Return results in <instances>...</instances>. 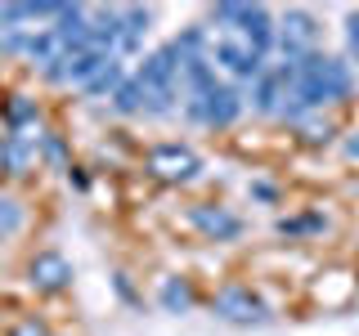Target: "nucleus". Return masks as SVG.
<instances>
[{
  "instance_id": "14",
  "label": "nucleus",
  "mask_w": 359,
  "mask_h": 336,
  "mask_svg": "<svg viewBox=\"0 0 359 336\" xmlns=\"http://www.w3.org/2000/svg\"><path fill=\"white\" fill-rule=\"evenodd\" d=\"M283 99H287V85H283V76H278L274 67H269L261 81L252 85V112H261V117H278Z\"/></svg>"
},
{
  "instance_id": "19",
  "label": "nucleus",
  "mask_w": 359,
  "mask_h": 336,
  "mask_svg": "<svg viewBox=\"0 0 359 336\" xmlns=\"http://www.w3.org/2000/svg\"><path fill=\"white\" fill-rule=\"evenodd\" d=\"M274 229H278V238H310V233L328 229V216H323V211H310V216H283Z\"/></svg>"
},
{
  "instance_id": "7",
  "label": "nucleus",
  "mask_w": 359,
  "mask_h": 336,
  "mask_svg": "<svg viewBox=\"0 0 359 336\" xmlns=\"http://www.w3.org/2000/svg\"><path fill=\"white\" fill-rule=\"evenodd\" d=\"M189 224H194L202 238H211V242H238L243 233H247V224L233 216V211L211 206V202H198V206H189Z\"/></svg>"
},
{
  "instance_id": "31",
  "label": "nucleus",
  "mask_w": 359,
  "mask_h": 336,
  "mask_svg": "<svg viewBox=\"0 0 359 336\" xmlns=\"http://www.w3.org/2000/svg\"><path fill=\"white\" fill-rule=\"evenodd\" d=\"M332 139V126H306V144H328Z\"/></svg>"
},
{
  "instance_id": "27",
  "label": "nucleus",
  "mask_w": 359,
  "mask_h": 336,
  "mask_svg": "<svg viewBox=\"0 0 359 336\" xmlns=\"http://www.w3.org/2000/svg\"><path fill=\"white\" fill-rule=\"evenodd\" d=\"M22 36H27L22 27H5V22H0V59H14V54H22Z\"/></svg>"
},
{
  "instance_id": "16",
  "label": "nucleus",
  "mask_w": 359,
  "mask_h": 336,
  "mask_svg": "<svg viewBox=\"0 0 359 336\" xmlns=\"http://www.w3.org/2000/svg\"><path fill=\"white\" fill-rule=\"evenodd\" d=\"M157 305L166 314H189L198 305V296H194V287H189L184 278H162V283H157Z\"/></svg>"
},
{
  "instance_id": "8",
  "label": "nucleus",
  "mask_w": 359,
  "mask_h": 336,
  "mask_svg": "<svg viewBox=\"0 0 359 336\" xmlns=\"http://www.w3.org/2000/svg\"><path fill=\"white\" fill-rule=\"evenodd\" d=\"M54 41H59L63 54H81L90 50V36H95V27H90V9L81 5H63V14L54 18Z\"/></svg>"
},
{
  "instance_id": "9",
  "label": "nucleus",
  "mask_w": 359,
  "mask_h": 336,
  "mask_svg": "<svg viewBox=\"0 0 359 336\" xmlns=\"http://www.w3.org/2000/svg\"><path fill=\"white\" fill-rule=\"evenodd\" d=\"M27 283L36 291H45V296H54V291L72 287V265H67L59 251H41V255H32V265H27Z\"/></svg>"
},
{
  "instance_id": "11",
  "label": "nucleus",
  "mask_w": 359,
  "mask_h": 336,
  "mask_svg": "<svg viewBox=\"0 0 359 336\" xmlns=\"http://www.w3.org/2000/svg\"><path fill=\"white\" fill-rule=\"evenodd\" d=\"M180 81H184V104H194V99H207L211 90H220L224 81H220V67L211 63V54L207 59H189L184 63V72H180Z\"/></svg>"
},
{
  "instance_id": "1",
  "label": "nucleus",
  "mask_w": 359,
  "mask_h": 336,
  "mask_svg": "<svg viewBox=\"0 0 359 336\" xmlns=\"http://www.w3.org/2000/svg\"><path fill=\"white\" fill-rule=\"evenodd\" d=\"M211 314H216L220 323H233V328H265V323L274 318L269 305L252 287H220L216 296H211Z\"/></svg>"
},
{
  "instance_id": "34",
  "label": "nucleus",
  "mask_w": 359,
  "mask_h": 336,
  "mask_svg": "<svg viewBox=\"0 0 359 336\" xmlns=\"http://www.w3.org/2000/svg\"><path fill=\"white\" fill-rule=\"evenodd\" d=\"M14 336H45V328H41V323H22Z\"/></svg>"
},
{
  "instance_id": "29",
  "label": "nucleus",
  "mask_w": 359,
  "mask_h": 336,
  "mask_svg": "<svg viewBox=\"0 0 359 336\" xmlns=\"http://www.w3.org/2000/svg\"><path fill=\"white\" fill-rule=\"evenodd\" d=\"M112 291H117V300H126V305H140V296H135V287H130L126 274H112Z\"/></svg>"
},
{
  "instance_id": "26",
  "label": "nucleus",
  "mask_w": 359,
  "mask_h": 336,
  "mask_svg": "<svg viewBox=\"0 0 359 336\" xmlns=\"http://www.w3.org/2000/svg\"><path fill=\"white\" fill-rule=\"evenodd\" d=\"M238 18H243V5H216L211 9V22L229 36V31H238Z\"/></svg>"
},
{
  "instance_id": "23",
  "label": "nucleus",
  "mask_w": 359,
  "mask_h": 336,
  "mask_svg": "<svg viewBox=\"0 0 359 336\" xmlns=\"http://www.w3.org/2000/svg\"><path fill=\"white\" fill-rule=\"evenodd\" d=\"M121 81H126V67H121V59H108V67L86 85V94H90V99H104V94L112 99V94L121 90Z\"/></svg>"
},
{
  "instance_id": "6",
  "label": "nucleus",
  "mask_w": 359,
  "mask_h": 336,
  "mask_svg": "<svg viewBox=\"0 0 359 336\" xmlns=\"http://www.w3.org/2000/svg\"><path fill=\"white\" fill-rule=\"evenodd\" d=\"M180 72H184V59L175 54V45H171V41L157 45L153 54H144V63L135 67V76L149 85V94H175Z\"/></svg>"
},
{
  "instance_id": "30",
  "label": "nucleus",
  "mask_w": 359,
  "mask_h": 336,
  "mask_svg": "<svg viewBox=\"0 0 359 336\" xmlns=\"http://www.w3.org/2000/svg\"><path fill=\"white\" fill-rule=\"evenodd\" d=\"M346 45H351V54H359V9L346 14Z\"/></svg>"
},
{
  "instance_id": "33",
  "label": "nucleus",
  "mask_w": 359,
  "mask_h": 336,
  "mask_svg": "<svg viewBox=\"0 0 359 336\" xmlns=\"http://www.w3.org/2000/svg\"><path fill=\"white\" fill-rule=\"evenodd\" d=\"M67 179H72L76 188H90V175H86V171H76V166H72V171H67Z\"/></svg>"
},
{
  "instance_id": "24",
  "label": "nucleus",
  "mask_w": 359,
  "mask_h": 336,
  "mask_svg": "<svg viewBox=\"0 0 359 336\" xmlns=\"http://www.w3.org/2000/svg\"><path fill=\"white\" fill-rule=\"evenodd\" d=\"M36 153L54 166V171H72V166H67V148H63L59 134H36Z\"/></svg>"
},
{
  "instance_id": "32",
  "label": "nucleus",
  "mask_w": 359,
  "mask_h": 336,
  "mask_svg": "<svg viewBox=\"0 0 359 336\" xmlns=\"http://www.w3.org/2000/svg\"><path fill=\"white\" fill-rule=\"evenodd\" d=\"M341 153H346V157H351V162H359V130H355V134H351V139H346V144H341Z\"/></svg>"
},
{
  "instance_id": "13",
  "label": "nucleus",
  "mask_w": 359,
  "mask_h": 336,
  "mask_svg": "<svg viewBox=\"0 0 359 336\" xmlns=\"http://www.w3.org/2000/svg\"><path fill=\"white\" fill-rule=\"evenodd\" d=\"M32 157H41L36 153V139H27V134H0V171H9V175H22L32 166Z\"/></svg>"
},
{
  "instance_id": "10",
  "label": "nucleus",
  "mask_w": 359,
  "mask_h": 336,
  "mask_svg": "<svg viewBox=\"0 0 359 336\" xmlns=\"http://www.w3.org/2000/svg\"><path fill=\"white\" fill-rule=\"evenodd\" d=\"M238 31H243V41L252 45L256 54H269V50L278 45V27H274V14H269L265 5H243Z\"/></svg>"
},
{
  "instance_id": "3",
  "label": "nucleus",
  "mask_w": 359,
  "mask_h": 336,
  "mask_svg": "<svg viewBox=\"0 0 359 336\" xmlns=\"http://www.w3.org/2000/svg\"><path fill=\"white\" fill-rule=\"evenodd\" d=\"M243 108H247V99H243V90L238 85H220V90H211L207 99H194V104H184V117L189 121H198V126H233V121L243 117Z\"/></svg>"
},
{
  "instance_id": "15",
  "label": "nucleus",
  "mask_w": 359,
  "mask_h": 336,
  "mask_svg": "<svg viewBox=\"0 0 359 336\" xmlns=\"http://www.w3.org/2000/svg\"><path fill=\"white\" fill-rule=\"evenodd\" d=\"M149 85L140 81V76H126V81H121V90L117 94H112V112H117V117H144V112H149Z\"/></svg>"
},
{
  "instance_id": "22",
  "label": "nucleus",
  "mask_w": 359,
  "mask_h": 336,
  "mask_svg": "<svg viewBox=\"0 0 359 336\" xmlns=\"http://www.w3.org/2000/svg\"><path fill=\"white\" fill-rule=\"evenodd\" d=\"M175 45V54H180V59H207V54H211V41H207V27H184V31H180V36L171 41Z\"/></svg>"
},
{
  "instance_id": "25",
  "label": "nucleus",
  "mask_w": 359,
  "mask_h": 336,
  "mask_svg": "<svg viewBox=\"0 0 359 336\" xmlns=\"http://www.w3.org/2000/svg\"><path fill=\"white\" fill-rule=\"evenodd\" d=\"M22 229V206L14 197L0 193V238H14V233Z\"/></svg>"
},
{
  "instance_id": "2",
  "label": "nucleus",
  "mask_w": 359,
  "mask_h": 336,
  "mask_svg": "<svg viewBox=\"0 0 359 336\" xmlns=\"http://www.w3.org/2000/svg\"><path fill=\"white\" fill-rule=\"evenodd\" d=\"M211 63L224 67V72H229L238 85H256V81H261V76L269 72V67H265V54H256L252 45L238 41V36H220V41H211Z\"/></svg>"
},
{
  "instance_id": "4",
  "label": "nucleus",
  "mask_w": 359,
  "mask_h": 336,
  "mask_svg": "<svg viewBox=\"0 0 359 336\" xmlns=\"http://www.w3.org/2000/svg\"><path fill=\"white\" fill-rule=\"evenodd\" d=\"M108 59H117V54H104V50L59 54L50 67H41V76H45V81H54V85H81V90H86V85L108 67Z\"/></svg>"
},
{
  "instance_id": "21",
  "label": "nucleus",
  "mask_w": 359,
  "mask_h": 336,
  "mask_svg": "<svg viewBox=\"0 0 359 336\" xmlns=\"http://www.w3.org/2000/svg\"><path fill=\"white\" fill-rule=\"evenodd\" d=\"M36 117H41V112H36V99H27V94H14L5 104V126L14 130V134H22L27 126H36Z\"/></svg>"
},
{
  "instance_id": "20",
  "label": "nucleus",
  "mask_w": 359,
  "mask_h": 336,
  "mask_svg": "<svg viewBox=\"0 0 359 336\" xmlns=\"http://www.w3.org/2000/svg\"><path fill=\"white\" fill-rule=\"evenodd\" d=\"M283 36H292V41H301V45H314V36H319V18L310 14V9H287L283 14Z\"/></svg>"
},
{
  "instance_id": "18",
  "label": "nucleus",
  "mask_w": 359,
  "mask_h": 336,
  "mask_svg": "<svg viewBox=\"0 0 359 336\" xmlns=\"http://www.w3.org/2000/svg\"><path fill=\"white\" fill-rule=\"evenodd\" d=\"M323 85H328V99L332 104H346V99L355 94V72L346 59H328V67H323Z\"/></svg>"
},
{
  "instance_id": "17",
  "label": "nucleus",
  "mask_w": 359,
  "mask_h": 336,
  "mask_svg": "<svg viewBox=\"0 0 359 336\" xmlns=\"http://www.w3.org/2000/svg\"><path fill=\"white\" fill-rule=\"evenodd\" d=\"M59 41H54V31L50 27H41V31H27L22 36V59H32L36 67H50L54 59H59Z\"/></svg>"
},
{
  "instance_id": "5",
  "label": "nucleus",
  "mask_w": 359,
  "mask_h": 336,
  "mask_svg": "<svg viewBox=\"0 0 359 336\" xmlns=\"http://www.w3.org/2000/svg\"><path fill=\"white\" fill-rule=\"evenodd\" d=\"M149 166H153L157 179H166V184H194L202 175V157L189 148V144H175V139L157 144L149 153Z\"/></svg>"
},
{
  "instance_id": "28",
  "label": "nucleus",
  "mask_w": 359,
  "mask_h": 336,
  "mask_svg": "<svg viewBox=\"0 0 359 336\" xmlns=\"http://www.w3.org/2000/svg\"><path fill=\"white\" fill-rule=\"evenodd\" d=\"M247 197H252V202H265V206H274V202H278V188L269 184V179H252V184H247Z\"/></svg>"
},
{
  "instance_id": "12",
  "label": "nucleus",
  "mask_w": 359,
  "mask_h": 336,
  "mask_svg": "<svg viewBox=\"0 0 359 336\" xmlns=\"http://www.w3.org/2000/svg\"><path fill=\"white\" fill-rule=\"evenodd\" d=\"M149 27H153V9H144V5H121V41H117V50H121V54H140V45H144V36H149Z\"/></svg>"
}]
</instances>
